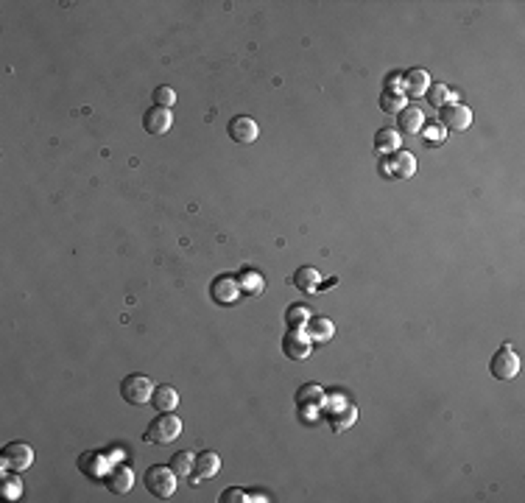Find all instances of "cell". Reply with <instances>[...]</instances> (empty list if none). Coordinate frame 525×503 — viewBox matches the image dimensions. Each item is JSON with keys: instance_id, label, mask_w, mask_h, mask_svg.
Masks as SVG:
<instances>
[{"instance_id": "obj_1", "label": "cell", "mask_w": 525, "mask_h": 503, "mask_svg": "<svg viewBox=\"0 0 525 503\" xmlns=\"http://www.w3.org/2000/svg\"><path fill=\"white\" fill-rule=\"evenodd\" d=\"M182 434V420L173 414V411H162L160 417L151 420L148 431L143 434L146 442H154V445H171L176 436Z\"/></svg>"}, {"instance_id": "obj_2", "label": "cell", "mask_w": 525, "mask_h": 503, "mask_svg": "<svg viewBox=\"0 0 525 503\" xmlns=\"http://www.w3.org/2000/svg\"><path fill=\"white\" fill-rule=\"evenodd\" d=\"M176 472H173V467H162V464H154V467H148V472H146V486H148V492L154 495V497H160V500H168V497H173V492H176Z\"/></svg>"}, {"instance_id": "obj_3", "label": "cell", "mask_w": 525, "mask_h": 503, "mask_svg": "<svg viewBox=\"0 0 525 503\" xmlns=\"http://www.w3.org/2000/svg\"><path fill=\"white\" fill-rule=\"evenodd\" d=\"M154 380L146 377V375H129L123 383H121V394L126 402H132V406H146V402L154 397Z\"/></svg>"}, {"instance_id": "obj_4", "label": "cell", "mask_w": 525, "mask_h": 503, "mask_svg": "<svg viewBox=\"0 0 525 503\" xmlns=\"http://www.w3.org/2000/svg\"><path fill=\"white\" fill-rule=\"evenodd\" d=\"M0 461H3V470H12V472H23L34 464V450L26 445V442H12L3 447V456H0Z\"/></svg>"}, {"instance_id": "obj_5", "label": "cell", "mask_w": 525, "mask_h": 503, "mask_svg": "<svg viewBox=\"0 0 525 503\" xmlns=\"http://www.w3.org/2000/svg\"><path fill=\"white\" fill-rule=\"evenodd\" d=\"M489 369H492V375H494L497 380H511V377L519 372V355H517L508 344H503V347L494 352Z\"/></svg>"}, {"instance_id": "obj_6", "label": "cell", "mask_w": 525, "mask_h": 503, "mask_svg": "<svg viewBox=\"0 0 525 503\" xmlns=\"http://www.w3.org/2000/svg\"><path fill=\"white\" fill-rule=\"evenodd\" d=\"M227 132H230V140L249 146V143H255V140H257L260 126H257V121H255V118H249V115H238V118H232V121H230Z\"/></svg>"}, {"instance_id": "obj_7", "label": "cell", "mask_w": 525, "mask_h": 503, "mask_svg": "<svg viewBox=\"0 0 525 503\" xmlns=\"http://www.w3.org/2000/svg\"><path fill=\"white\" fill-rule=\"evenodd\" d=\"M310 350H313V341L307 339L304 330H291V333H285V339H282V352H285L291 361H307Z\"/></svg>"}, {"instance_id": "obj_8", "label": "cell", "mask_w": 525, "mask_h": 503, "mask_svg": "<svg viewBox=\"0 0 525 503\" xmlns=\"http://www.w3.org/2000/svg\"><path fill=\"white\" fill-rule=\"evenodd\" d=\"M439 118H442V126L450 129V132H464L472 123V112L464 104H447V107H442Z\"/></svg>"}, {"instance_id": "obj_9", "label": "cell", "mask_w": 525, "mask_h": 503, "mask_svg": "<svg viewBox=\"0 0 525 503\" xmlns=\"http://www.w3.org/2000/svg\"><path fill=\"white\" fill-rule=\"evenodd\" d=\"M218 470H221V459L216 456V453H209V450H204V453H198L196 456V461H193V484L196 481H207V478H213V475H218Z\"/></svg>"}, {"instance_id": "obj_10", "label": "cell", "mask_w": 525, "mask_h": 503, "mask_svg": "<svg viewBox=\"0 0 525 503\" xmlns=\"http://www.w3.org/2000/svg\"><path fill=\"white\" fill-rule=\"evenodd\" d=\"M209 293H213V299L221 302V305H235L238 296H241V285L232 277H218L213 285H209Z\"/></svg>"}, {"instance_id": "obj_11", "label": "cell", "mask_w": 525, "mask_h": 503, "mask_svg": "<svg viewBox=\"0 0 525 503\" xmlns=\"http://www.w3.org/2000/svg\"><path fill=\"white\" fill-rule=\"evenodd\" d=\"M388 173L394 179H411L416 173V160L411 151H394L388 157Z\"/></svg>"}, {"instance_id": "obj_12", "label": "cell", "mask_w": 525, "mask_h": 503, "mask_svg": "<svg viewBox=\"0 0 525 503\" xmlns=\"http://www.w3.org/2000/svg\"><path fill=\"white\" fill-rule=\"evenodd\" d=\"M132 484H135V472H132V467H126V464H115V467L107 472V486H110V492H115V495H126V492L132 489Z\"/></svg>"}, {"instance_id": "obj_13", "label": "cell", "mask_w": 525, "mask_h": 503, "mask_svg": "<svg viewBox=\"0 0 525 503\" xmlns=\"http://www.w3.org/2000/svg\"><path fill=\"white\" fill-rule=\"evenodd\" d=\"M173 118H171V110H162V107H151L146 115H143V126L148 135H165L171 129Z\"/></svg>"}, {"instance_id": "obj_14", "label": "cell", "mask_w": 525, "mask_h": 503, "mask_svg": "<svg viewBox=\"0 0 525 503\" xmlns=\"http://www.w3.org/2000/svg\"><path fill=\"white\" fill-rule=\"evenodd\" d=\"M397 123H399L402 135H419V129L425 126V115H422V110H419V107H405L399 112Z\"/></svg>"}, {"instance_id": "obj_15", "label": "cell", "mask_w": 525, "mask_h": 503, "mask_svg": "<svg viewBox=\"0 0 525 503\" xmlns=\"http://www.w3.org/2000/svg\"><path fill=\"white\" fill-rule=\"evenodd\" d=\"M304 333H307V339H310L313 344H327V341L333 339L336 327H333L330 319H310V322L304 325Z\"/></svg>"}, {"instance_id": "obj_16", "label": "cell", "mask_w": 525, "mask_h": 503, "mask_svg": "<svg viewBox=\"0 0 525 503\" xmlns=\"http://www.w3.org/2000/svg\"><path fill=\"white\" fill-rule=\"evenodd\" d=\"M355 420H358V409H355V406H341V409H336V411L327 414V423H330V428H333L336 434L347 431Z\"/></svg>"}, {"instance_id": "obj_17", "label": "cell", "mask_w": 525, "mask_h": 503, "mask_svg": "<svg viewBox=\"0 0 525 503\" xmlns=\"http://www.w3.org/2000/svg\"><path fill=\"white\" fill-rule=\"evenodd\" d=\"M319 280H322V274L313 268V266H302L296 274H293V285L302 291V293H313L319 288Z\"/></svg>"}, {"instance_id": "obj_18", "label": "cell", "mask_w": 525, "mask_h": 503, "mask_svg": "<svg viewBox=\"0 0 525 503\" xmlns=\"http://www.w3.org/2000/svg\"><path fill=\"white\" fill-rule=\"evenodd\" d=\"M428 87H431V84H428V73L419 67V70H411V73L405 76V89H402V92H405V98H411V95L416 98V95H425Z\"/></svg>"}, {"instance_id": "obj_19", "label": "cell", "mask_w": 525, "mask_h": 503, "mask_svg": "<svg viewBox=\"0 0 525 503\" xmlns=\"http://www.w3.org/2000/svg\"><path fill=\"white\" fill-rule=\"evenodd\" d=\"M151 402H154V409H160V411H173L179 406V394H176L173 386H157Z\"/></svg>"}, {"instance_id": "obj_20", "label": "cell", "mask_w": 525, "mask_h": 503, "mask_svg": "<svg viewBox=\"0 0 525 503\" xmlns=\"http://www.w3.org/2000/svg\"><path fill=\"white\" fill-rule=\"evenodd\" d=\"M399 143H402V137H399L397 129H380V132L375 135V148H377L380 154H394V151H399Z\"/></svg>"}, {"instance_id": "obj_21", "label": "cell", "mask_w": 525, "mask_h": 503, "mask_svg": "<svg viewBox=\"0 0 525 503\" xmlns=\"http://www.w3.org/2000/svg\"><path fill=\"white\" fill-rule=\"evenodd\" d=\"M405 92H399V89H386L383 95H380V110L383 112H388V115H399L402 110H405Z\"/></svg>"}, {"instance_id": "obj_22", "label": "cell", "mask_w": 525, "mask_h": 503, "mask_svg": "<svg viewBox=\"0 0 525 503\" xmlns=\"http://www.w3.org/2000/svg\"><path fill=\"white\" fill-rule=\"evenodd\" d=\"M310 319H313V314L307 311V305H291V308L285 311V322L291 325V330H302Z\"/></svg>"}, {"instance_id": "obj_23", "label": "cell", "mask_w": 525, "mask_h": 503, "mask_svg": "<svg viewBox=\"0 0 525 503\" xmlns=\"http://www.w3.org/2000/svg\"><path fill=\"white\" fill-rule=\"evenodd\" d=\"M238 285H241V291H246L249 296H260V293H263V288H266L263 274H257V271H243Z\"/></svg>"}, {"instance_id": "obj_24", "label": "cell", "mask_w": 525, "mask_h": 503, "mask_svg": "<svg viewBox=\"0 0 525 503\" xmlns=\"http://www.w3.org/2000/svg\"><path fill=\"white\" fill-rule=\"evenodd\" d=\"M450 98H458V95H453L445 84H433V87H428V101L436 107V110H442V107H447V101Z\"/></svg>"}, {"instance_id": "obj_25", "label": "cell", "mask_w": 525, "mask_h": 503, "mask_svg": "<svg viewBox=\"0 0 525 503\" xmlns=\"http://www.w3.org/2000/svg\"><path fill=\"white\" fill-rule=\"evenodd\" d=\"M171 467H173L176 475H190V472H193V456H190L187 450H184V453H176L173 461H171Z\"/></svg>"}, {"instance_id": "obj_26", "label": "cell", "mask_w": 525, "mask_h": 503, "mask_svg": "<svg viewBox=\"0 0 525 503\" xmlns=\"http://www.w3.org/2000/svg\"><path fill=\"white\" fill-rule=\"evenodd\" d=\"M154 101H157V107L168 110V107H173V101H176V92H173L171 87H157V89H154Z\"/></svg>"}, {"instance_id": "obj_27", "label": "cell", "mask_w": 525, "mask_h": 503, "mask_svg": "<svg viewBox=\"0 0 525 503\" xmlns=\"http://www.w3.org/2000/svg\"><path fill=\"white\" fill-rule=\"evenodd\" d=\"M20 492H23V484H20V478H3V497L6 500H17L20 497Z\"/></svg>"}, {"instance_id": "obj_28", "label": "cell", "mask_w": 525, "mask_h": 503, "mask_svg": "<svg viewBox=\"0 0 525 503\" xmlns=\"http://www.w3.org/2000/svg\"><path fill=\"white\" fill-rule=\"evenodd\" d=\"M296 400H299V402H304V400H310V402H322V389H319L316 383H307L304 389H299Z\"/></svg>"}, {"instance_id": "obj_29", "label": "cell", "mask_w": 525, "mask_h": 503, "mask_svg": "<svg viewBox=\"0 0 525 503\" xmlns=\"http://www.w3.org/2000/svg\"><path fill=\"white\" fill-rule=\"evenodd\" d=\"M221 500H224V503H241V500H249V497H246L243 489H227V492L221 495Z\"/></svg>"}, {"instance_id": "obj_30", "label": "cell", "mask_w": 525, "mask_h": 503, "mask_svg": "<svg viewBox=\"0 0 525 503\" xmlns=\"http://www.w3.org/2000/svg\"><path fill=\"white\" fill-rule=\"evenodd\" d=\"M442 143H445V135L439 137V132L431 129V132H428V146H442Z\"/></svg>"}]
</instances>
